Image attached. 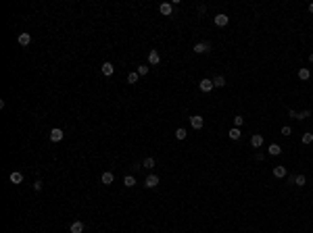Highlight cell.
<instances>
[{
  "instance_id": "cell-1",
  "label": "cell",
  "mask_w": 313,
  "mask_h": 233,
  "mask_svg": "<svg viewBox=\"0 0 313 233\" xmlns=\"http://www.w3.org/2000/svg\"><path fill=\"white\" fill-rule=\"evenodd\" d=\"M209 50H211V44H209V42H198V44L194 46L196 54H202V52H209Z\"/></svg>"
},
{
  "instance_id": "cell-2",
  "label": "cell",
  "mask_w": 313,
  "mask_h": 233,
  "mask_svg": "<svg viewBox=\"0 0 313 233\" xmlns=\"http://www.w3.org/2000/svg\"><path fill=\"white\" fill-rule=\"evenodd\" d=\"M213 21H215V25H217V27H225L230 19H228V15L219 13V15H215V19H213Z\"/></svg>"
},
{
  "instance_id": "cell-3",
  "label": "cell",
  "mask_w": 313,
  "mask_h": 233,
  "mask_svg": "<svg viewBox=\"0 0 313 233\" xmlns=\"http://www.w3.org/2000/svg\"><path fill=\"white\" fill-rule=\"evenodd\" d=\"M144 185L148 187V190L157 187V185H159V177H157V175H148V177H146V181H144Z\"/></svg>"
},
{
  "instance_id": "cell-4",
  "label": "cell",
  "mask_w": 313,
  "mask_h": 233,
  "mask_svg": "<svg viewBox=\"0 0 313 233\" xmlns=\"http://www.w3.org/2000/svg\"><path fill=\"white\" fill-rule=\"evenodd\" d=\"M250 146H253V148H261V146H263V135H261V133H255V135L250 137Z\"/></svg>"
},
{
  "instance_id": "cell-5",
  "label": "cell",
  "mask_w": 313,
  "mask_h": 233,
  "mask_svg": "<svg viewBox=\"0 0 313 233\" xmlns=\"http://www.w3.org/2000/svg\"><path fill=\"white\" fill-rule=\"evenodd\" d=\"M190 125H192V127H194V129H201L202 125H205V121H202V116L194 115V116H190Z\"/></svg>"
},
{
  "instance_id": "cell-6",
  "label": "cell",
  "mask_w": 313,
  "mask_h": 233,
  "mask_svg": "<svg viewBox=\"0 0 313 233\" xmlns=\"http://www.w3.org/2000/svg\"><path fill=\"white\" fill-rule=\"evenodd\" d=\"M198 85H201V89H202V92H211V89L215 88V85H213V79H202V81L198 83Z\"/></svg>"
},
{
  "instance_id": "cell-7",
  "label": "cell",
  "mask_w": 313,
  "mask_h": 233,
  "mask_svg": "<svg viewBox=\"0 0 313 233\" xmlns=\"http://www.w3.org/2000/svg\"><path fill=\"white\" fill-rule=\"evenodd\" d=\"M17 42H19L21 46H29V44H31V35H29V34H19Z\"/></svg>"
},
{
  "instance_id": "cell-8",
  "label": "cell",
  "mask_w": 313,
  "mask_h": 233,
  "mask_svg": "<svg viewBox=\"0 0 313 233\" xmlns=\"http://www.w3.org/2000/svg\"><path fill=\"white\" fill-rule=\"evenodd\" d=\"M50 139H52V142H61V139H63V129L55 127V129L50 131Z\"/></svg>"
},
{
  "instance_id": "cell-9",
  "label": "cell",
  "mask_w": 313,
  "mask_h": 233,
  "mask_svg": "<svg viewBox=\"0 0 313 233\" xmlns=\"http://www.w3.org/2000/svg\"><path fill=\"white\" fill-rule=\"evenodd\" d=\"M69 231H71V233H83V223H82V221H75V223H71Z\"/></svg>"
},
{
  "instance_id": "cell-10",
  "label": "cell",
  "mask_w": 313,
  "mask_h": 233,
  "mask_svg": "<svg viewBox=\"0 0 313 233\" xmlns=\"http://www.w3.org/2000/svg\"><path fill=\"white\" fill-rule=\"evenodd\" d=\"M11 183H15V185H19L21 181H23V173H19V171H15V173H11Z\"/></svg>"
},
{
  "instance_id": "cell-11",
  "label": "cell",
  "mask_w": 313,
  "mask_h": 233,
  "mask_svg": "<svg viewBox=\"0 0 313 233\" xmlns=\"http://www.w3.org/2000/svg\"><path fill=\"white\" fill-rule=\"evenodd\" d=\"M113 179H115V175H113L111 171H107V173H102V177H100V181H102L104 185H111V183H113Z\"/></svg>"
},
{
  "instance_id": "cell-12",
  "label": "cell",
  "mask_w": 313,
  "mask_h": 233,
  "mask_svg": "<svg viewBox=\"0 0 313 233\" xmlns=\"http://www.w3.org/2000/svg\"><path fill=\"white\" fill-rule=\"evenodd\" d=\"M159 61H161L159 52H157V50H150V52H148V62H150V65H157Z\"/></svg>"
},
{
  "instance_id": "cell-13",
  "label": "cell",
  "mask_w": 313,
  "mask_h": 233,
  "mask_svg": "<svg viewBox=\"0 0 313 233\" xmlns=\"http://www.w3.org/2000/svg\"><path fill=\"white\" fill-rule=\"evenodd\" d=\"M273 177H278V179L286 177V167H273Z\"/></svg>"
},
{
  "instance_id": "cell-14",
  "label": "cell",
  "mask_w": 313,
  "mask_h": 233,
  "mask_svg": "<svg viewBox=\"0 0 313 233\" xmlns=\"http://www.w3.org/2000/svg\"><path fill=\"white\" fill-rule=\"evenodd\" d=\"M171 8L173 7H171L169 2H163V4L159 7V11H161V15H171Z\"/></svg>"
},
{
  "instance_id": "cell-15",
  "label": "cell",
  "mask_w": 313,
  "mask_h": 233,
  "mask_svg": "<svg viewBox=\"0 0 313 233\" xmlns=\"http://www.w3.org/2000/svg\"><path fill=\"white\" fill-rule=\"evenodd\" d=\"M102 73L104 75H113V62H102Z\"/></svg>"
},
{
  "instance_id": "cell-16",
  "label": "cell",
  "mask_w": 313,
  "mask_h": 233,
  "mask_svg": "<svg viewBox=\"0 0 313 233\" xmlns=\"http://www.w3.org/2000/svg\"><path fill=\"white\" fill-rule=\"evenodd\" d=\"M311 77V73H309V69H299V79H303V81H307Z\"/></svg>"
},
{
  "instance_id": "cell-17",
  "label": "cell",
  "mask_w": 313,
  "mask_h": 233,
  "mask_svg": "<svg viewBox=\"0 0 313 233\" xmlns=\"http://www.w3.org/2000/svg\"><path fill=\"white\" fill-rule=\"evenodd\" d=\"M123 185L125 187H134V185H136V179H134L132 175H127V177H123Z\"/></svg>"
},
{
  "instance_id": "cell-18",
  "label": "cell",
  "mask_w": 313,
  "mask_h": 233,
  "mask_svg": "<svg viewBox=\"0 0 313 233\" xmlns=\"http://www.w3.org/2000/svg\"><path fill=\"white\" fill-rule=\"evenodd\" d=\"M240 135H242V131L238 129V127H234V129H230V137H232V139H240Z\"/></svg>"
},
{
  "instance_id": "cell-19",
  "label": "cell",
  "mask_w": 313,
  "mask_h": 233,
  "mask_svg": "<svg viewBox=\"0 0 313 233\" xmlns=\"http://www.w3.org/2000/svg\"><path fill=\"white\" fill-rule=\"evenodd\" d=\"M280 152H282V148H280L278 144H271L269 146V154H271V156H278Z\"/></svg>"
},
{
  "instance_id": "cell-20",
  "label": "cell",
  "mask_w": 313,
  "mask_h": 233,
  "mask_svg": "<svg viewBox=\"0 0 313 233\" xmlns=\"http://www.w3.org/2000/svg\"><path fill=\"white\" fill-rule=\"evenodd\" d=\"M213 85H215V88H223V85H225V79H223L221 75H217L215 79H213Z\"/></svg>"
},
{
  "instance_id": "cell-21",
  "label": "cell",
  "mask_w": 313,
  "mask_h": 233,
  "mask_svg": "<svg viewBox=\"0 0 313 233\" xmlns=\"http://www.w3.org/2000/svg\"><path fill=\"white\" fill-rule=\"evenodd\" d=\"M138 71H132V73H130V75H127V83H136V81H138Z\"/></svg>"
},
{
  "instance_id": "cell-22",
  "label": "cell",
  "mask_w": 313,
  "mask_h": 233,
  "mask_svg": "<svg viewBox=\"0 0 313 233\" xmlns=\"http://www.w3.org/2000/svg\"><path fill=\"white\" fill-rule=\"evenodd\" d=\"M142 165H144L146 169H153V167H154V158H144V162H142Z\"/></svg>"
},
{
  "instance_id": "cell-23",
  "label": "cell",
  "mask_w": 313,
  "mask_h": 233,
  "mask_svg": "<svg viewBox=\"0 0 313 233\" xmlns=\"http://www.w3.org/2000/svg\"><path fill=\"white\" fill-rule=\"evenodd\" d=\"M292 183H296V185H305V175H296Z\"/></svg>"
},
{
  "instance_id": "cell-24",
  "label": "cell",
  "mask_w": 313,
  "mask_h": 233,
  "mask_svg": "<svg viewBox=\"0 0 313 233\" xmlns=\"http://www.w3.org/2000/svg\"><path fill=\"white\" fill-rule=\"evenodd\" d=\"M186 135H188V133H186V129H182V127H180L178 131H175V137H178V139H184Z\"/></svg>"
},
{
  "instance_id": "cell-25",
  "label": "cell",
  "mask_w": 313,
  "mask_h": 233,
  "mask_svg": "<svg viewBox=\"0 0 313 233\" xmlns=\"http://www.w3.org/2000/svg\"><path fill=\"white\" fill-rule=\"evenodd\" d=\"M313 142V133H305L303 135V144H311Z\"/></svg>"
},
{
  "instance_id": "cell-26",
  "label": "cell",
  "mask_w": 313,
  "mask_h": 233,
  "mask_svg": "<svg viewBox=\"0 0 313 233\" xmlns=\"http://www.w3.org/2000/svg\"><path fill=\"white\" fill-rule=\"evenodd\" d=\"M146 73H148V67H146V65H140L138 67V75H146Z\"/></svg>"
},
{
  "instance_id": "cell-27",
  "label": "cell",
  "mask_w": 313,
  "mask_h": 233,
  "mask_svg": "<svg viewBox=\"0 0 313 233\" xmlns=\"http://www.w3.org/2000/svg\"><path fill=\"white\" fill-rule=\"evenodd\" d=\"M234 123H236V127H240V125L244 123V119H242L240 115H238V116H234Z\"/></svg>"
},
{
  "instance_id": "cell-28",
  "label": "cell",
  "mask_w": 313,
  "mask_h": 233,
  "mask_svg": "<svg viewBox=\"0 0 313 233\" xmlns=\"http://www.w3.org/2000/svg\"><path fill=\"white\" fill-rule=\"evenodd\" d=\"M290 133H292V129H290V127H282V135H286V137H288Z\"/></svg>"
},
{
  "instance_id": "cell-29",
  "label": "cell",
  "mask_w": 313,
  "mask_h": 233,
  "mask_svg": "<svg viewBox=\"0 0 313 233\" xmlns=\"http://www.w3.org/2000/svg\"><path fill=\"white\" fill-rule=\"evenodd\" d=\"M34 190H42V181H36V183H34Z\"/></svg>"
},
{
  "instance_id": "cell-30",
  "label": "cell",
  "mask_w": 313,
  "mask_h": 233,
  "mask_svg": "<svg viewBox=\"0 0 313 233\" xmlns=\"http://www.w3.org/2000/svg\"><path fill=\"white\" fill-rule=\"evenodd\" d=\"M309 13H313V2H311V4H309Z\"/></svg>"
},
{
  "instance_id": "cell-31",
  "label": "cell",
  "mask_w": 313,
  "mask_h": 233,
  "mask_svg": "<svg viewBox=\"0 0 313 233\" xmlns=\"http://www.w3.org/2000/svg\"><path fill=\"white\" fill-rule=\"evenodd\" d=\"M309 61H311V62H313V54H311V56H309Z\"/></svg>"
}]
</instances>
